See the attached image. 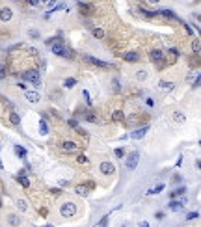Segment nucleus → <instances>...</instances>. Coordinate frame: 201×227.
Returning a JSON list of instances; mask_svg holds the SVG:
<instances>
[{
  "label": "nucleus",
  "instance_id": "obj_1",
  "mask_svg": "<svg viewBox=\"0 0 201 227\" xmlns=\"http://www.w3.org/2000/svg\"><path fill=\"white\" fill-rule=\"evenodd\" d=\"M52 52L56 54V56H61V58H67V60H73V50H69L63 45V39H58L54 45H52Z\"/></svg>",
  "mask_w": 201,
  "mask_h": 227
},
{
  "label": "nucleus",
  "instance_id": "obj_2",
  "mask_svg": "<svg viewBox=\"0 0 201 227\" xmlns=\"http://www.w3.org/2000/svg\"><path fill=\"white\" fill-rule=\"evenodd\" d=\"M22 78H24L26 82H30L32 86H35V87L41 86V75H39L37 69H30V71H26L24 75H22Z\"/></svg>",
  "mask_w": 201,
  "mask_h": 227
},
{
  "label": "nucleus",
  "instance_id": "obj_3",
  "mask_svg": "<svg viewBox=\"0 0 201 227\" xmlns=\"http://www.w3.org/2000/svg\"><path fill=\"white\" fill-rule=\"evenodd\" d=\"M60 214L63 218H73L76 214V207H75V203L73 201H65L61 203V207H60Z\"/></svg>",
  "mask_w": 201,
  "mask_h": 227
},
{
  "label": "nucleus",
  "instance_id": "obj_4",
  "mask_svg": "<svg viewBox=\"0 0 201 227\" xmlns=\"http://www.w3.org/2000/svg\"><path fill=\"white\" fill-rule=\"evenodd\" d=\"M138 162H140V153L138 151H132L128 154V158L125 160V166H127V169H136Z\"/></svg>",
  "mask_w": 201,
  "mask_h": 227
},
{
  "label": "nucleus",
  "instance_id": "obj_5",
  "mask_svg": "<svg viewBox=\"0 0 201 227\" xmlns=\"http://www.w3.org/2000/svg\"><path fill=\"white\" fill-rule=\"evenodd\" d=\"M84 60H86L87 63L95 65V67H102V69H110V67H112L108 61H102V60H99V58H93V56H89V54H84Z\"/></svg>",
  "mask_w": 201,
  "mask_h": 227
},
{
  "label": "nucleus",
  "instance_id": "obj_6",
  "mask_svg": "<svg viewBox=\"0 0 201 227\" xmlns=\"http://www.w3.org/2000/svg\"><path fill=\"white\" fill-rule=\"evenodd\" d=\"M147 130H149V125H143V127H140L136 130H132L130 132V138L132 140H140V138H143V136L147 134Z\"/></svg>",
  "mask_w": 201,
  "mask_h": 227
},
{
  "label": "nucleus",
  "instance_id": "obj_7",
  "mask_svg": "<svg viewBox=\"0 0 201 227\" xmlns=\"http://www.w3.org/2000/svg\"><path fill=\"white\" fill-rule=\"evenodd\" d=\"M99 171L104 173V175H112V173H116V166L112 164V162H101Z\"/></svg>",
  "mask_w": 201,
  "mask_h": 227
},
{
  "label": "nucleus",
  "instance_id": "obj_8",
  "mask_svg": "<svg viewBox=\"0 0 201 227\" xmlns=\"http://www.w3.org/2000/svg\"><path fill=\"white\" fill-rule=\"evenodd\" d=\"M76 6H78V11H80L82 15H91V13L95 11V8H93L91 4H86V2H78Z\"/></svg>",
  "mask_w": 201,
  "mask_h": 227
},
{
  "label": "nucleus",
  "instance_id": "obj_9",
  "mask_svg": "<svg viewBox=\"0 0 201 227\" xmlns=\"http://www.w3.org/2000/svg\"><path fill=\"white\" fill-rule=\"evenodd\" d=\"M149 58H151V61H154V63H160V61L164 60V52L158 50V49H154V50H151Z\"/></svg>",
  "mask_w": 201,
  "mask_h": 227
},
{
  "label": "nucleus",
  "instance_id": "obj_10",
  "mask_svg": "<svg viewBox=\"0 0 201 227\" xmlns=\"http://www.w3.org/2000/svg\"><path fill=\"white\" fill-rule=\"evenodd\" d=\"M184 203H186V199H181V201H175V199H173V201L169 203L168 207H169V210H173V212H179V210H183Z\"/></svg>",
  "mask_w": 201,
  "mask_h": 227
},
{
  "label": "nucleus",
  "instance_id": "obj_11",
  "mask_svg": "<svg viewBox=\"0 0 201 227\" xmlns=\"http://www.w3.org/2000/svg\"><path fill=\"white\" fill-rule=\"evenodd\" d=\"M61 149L65 153H75L76 151V143L71 142V140H65V142H61Z\"/></svg>",
  "mask_w": 201,
  "mask_h": 227
},
{
  "label": "nucleus",
  "instance_id": "obj_12",
  "mask_svg": "<svg viewBox=\"0 0 201 227\" xmlns=\"http://www.w3.org/2000/svg\"><path fill=\"white\" fill-rule=\"evenodd\" d=\"M11 17H13V11L9 8H2V9H0V20H2V22L11 20Z\"/></svg>",
  "mask_w": 201,
  "mask_h": 227
},
{
  "label": "nucleus",
  "instance_id": "obj_13",
  "mask_svg": "<svg viewBox=\"0 0 201 227\" xmlns=\"http://www.w3.org/2000/svg\"><path fill=\"white\" fill-rule=\"evenodd\" d=\"M156 13H158V15H162V17H168V19H175V20H179V17H177V15H175L171 9H168V8H164V9H158Z\"/></svg>",
  "mask_w": 201,
  "mask_h": 227
},
{
  "label": "nucleus",
  "instance_id": "obj_14",
  "mask_svg": "<svg viewBox=\"0 0 201 227\" xmlns=\"http://www.w3.org/2000/svg\"><path fill=\"white\" fill-rule=\"evenodd\" d=\"M158 87L162 89V91H171V89L175 87V84L173 82H168V80H160L158 82Z\"/></svg>",
  "mask_w": 201,
  "mask_h": 227
},
{
  "label": "nucleus",
  "instance_id": "obj_15",
  "mask_svg": "<svg viewBox=\"0 0 201 227\" xmlns=\"http://www.w3.org/2000/svg\"><path fill=\"white\" fill-rule=\"evenodd\" d=\"M24 95H26L28 102H32V104H35V102L39 101V93H37V91H24Z\"/></svg>",
  "mask_w": 201,
  "mask_h": 227
},
{
  "label": "nucleus",
  "instance_id": "obj_16",
  "mask_svg": "<svg viewBox=\"0 0 201 227\" xmlns=\"http://www.w3.org/2000/svg\"><path fill=\"white\" fill-rule=\"evenodd\" d=\"M8 223L13 225V227H19V225H20V218H19L17 214H9V216H8Z\"/></svg>",
  "mask_w": 201,
  "mask_h": 227
},
{
  "label": "nucleus",
  "instance_id": "obj_17",
  "mask_svg": "<svg viewBox=\"0 0 201 227\" xmlns=\"http://www.w3.org/2000/svg\"><path fill=\"white\" fill-rule=\"evenodd\" d=\"M123 58H125L127 61H138V60H140V56H138L136 52H125Z\"/></svg>",
  "mask_w": 201,
  "mask_h": 227
},
{
  "label": "nucleus",
  "instance_id": "obj_18",
  "mask_svg": "<svg viewBox=\"0 0 201 227\" xmlns=\"http://www.w3.org/2000/svg\"><path fill=\"white\" fill-rule=\"evenodd\" d=\"M17 180H19V184H20L22 188H28V186H30V180H28L24 175H19V177H17Z\"/></svg>",
  "mask_w": 201,
  "mask_h": 227
},
{
  "label": "nucleus",
  "instance_id": "obj_19",
  "mask_svg": "<svg viewBox=\"0 0 201 227\" xmlns=\"http://www.w3.org/2000/svg\"><path fill=\"white\" fill-rule=\"evenodd\" d=\"M13 149H15V153H17V156H19V158H26V149H24V147L15 145Z\"/></svg>",
  "mask_w": 201,
  "mask_h": 227
},
{
  "label": "nucleus",
  "instance_id": "obj_20",
  "mask_svg": "<svg viewBox=\"0 0 201 227\" xmlns=\"http://www.w3.org/2000/svg\"><path fill=\"white\" fill-rule=\"evenodd\" d=\"M192 50H194V54H201V43H199V39H194L192 41Z\"/></svg>",
  "mask_w": 201,
  "mask_h": 227
},
{
  "label": "nucleus",
  "instance_id": "obj_21",
  "mask_svg": "<svg viewBox=\"0 0 201 227\" xmlns=\"http://www.w3.org/2000/svg\"><path fill=\"white\" fill-rule=\"evenodd\" d=\"M173 119H175L177 123H184V119H186V116H184V114H183V112H175V114H173Z\"/></svg>",
  "mask_w": 201,
  "mask_h": 227
},
{
  "label": "nucleus",
  "instance_id": "obj_22",
  "mask_svg": "<svg viewBox=\"0 0 201 227\" xmlns=\"http://www.w3.org/2000/svg\"><path fill=\"white\" fill-rule=\"evenodd\" d=\"M9 121H11L13 125H19V123H20V116H19L17 112H11V114H9Z\"/></svg>",
  "mask_w": 201,
  "mask_h": 227
},
{
  "label": "nucleus",
  "instance_id": "obj_23",
  "mask_svg": "<svg viewBox=\"0 0 201 227\" xmlns=\"http://www.w3.org/2000/svg\"><path fill=\"white\" fill-rule=\"evenodd\" d=\"M112 119H114V121H123V119H125L123 112H121V110H116L114 114H112Z\"/></svg>",
  "mask_w": 201,
  "mask_h": 227
},
{
  "label": "nucleus",
  "instance_id": "obj_24",
  "mask_svg": "<svg viewBox=\"0 0 201 227\" xmlns=\"http://www.w3.org/2000/svg\"><path fill=\"white\" fill-rule=\"evenodd\" d=\"M17 209H19V210H22V212H24V210L28 209V203H26L24 199H17Z\"/></svg>",
  "mask_w": 201,
  "mask_h": 227
},
{
  "label": "nucleus",
  "instance_id": "obj_25",
  "mask_svg": "<svg viewBox=\"0 0 201 227\" xmlns=\"http://www.w3.org/2000/svg\"><path fill=\"white\" fill-rule=\"evenodd\" d=\"M138 9H140V13H142L143 17H149V19H153V17H156V15H158L156 11H147V9H143V8H138Z\"/></svg>",
  "mask_w": 201,
  "mask_h": 227
},
{
  "label": "nucleus",
  "instance_id": "obj_26",
  "mask_svg": "<svg viewBox=\"0 0 201 227\" xmlns=\"http://www.w3.org/2000/svg\"><path fill=\"white\" fill-rule=\"evenodd\" d=\"M164 188H166L164 184H156V186H154V188H151V190H149L147 194H149V195H153V194H160V192H162Z\"/></svg>",
  "mask_w": 201,
  "mask_h": 227
},
{
  "label": "nucleus",
  "instance_id": "obj_27",
  "mask_svg": "<svg viewBox=\"0 0 201 227\" xmlns=\"http://www.w3.org/2000/svg\"><path fill=\"white\" fill-rule=\"evenodd\" d=\"M63 86H65V87H69V89H71V87H75V86H76V78H65Z\"/></svg>",
  "mask_w": 201,
  "mask_h": 227
},
{
  "label": "nucleus",
  "instance_id": "obj_28",
  "mask_svg": "<svg viewBox=\"0 0 201 227\" xmlns=\"http://www.w3.org/2000/svg\"><path fill=\"white\" fill-rule=\"evenodd\" d=\"M39 132L45 136V134H49V127H47V123L45 121H39Z\"/></svg>",
  "mask_w": 201,
  "mask_h": 227
},
{
  "label": "nucleus",
  "instance_id": "obj_29",
  "mask_svg": "<svg viewBox=\"0 0 201 227\" xmlns=\"http://www.w3.org/2000/svg\"><path fill=\"white\" fill-rule=\"evenodd\" d=\"M76 194L78 195H87V188H86V184H80V186H76Z\"/></svg>",
  "mask_w": 201,
  "mask_h": 227
},
{
  "label": "nucleus",
  "instance_id": "obj_30",
  "mask_svg": "<svg viewBox=\"0 0 201 227\" xmlns=\"http://www.w3.org/2000/svg\"><path fill=\"white\" fill-rule=\"evenodd\" d=\"M84 117H86L87 121H91V123H97V121H99V119L93 116V112H86V114H84Z\"/></svg>",
  "mask_w": 201,
  "mask_h": 227
},
{
  "label": "nucleus",
  "instance_id": "obj_31",
  "mask_svg": "<svg viewBox=\"0 0 201 227\" xmlns=\"http://www.w3.org/2000/svg\"><path fill=\"white\" fill-rule=\"evenodd\" d=\"M8 76V71H6V65L4 63H0V80H4Z\"/></svg>",
  "mask_w": 201,
  "mask_h": 227
},
{
  "label": "nucleus",
  "instance_id": "obj_32",
  "mask_svg": "<svg viewBox=\"0 0 201 227\" xmlns=\"http://www.w3.org/2000/svg\"><path fill=\"white\" fill-rule=\"evenodd\" d=\"M93 35H95L97 39H102V37H104V30H101V28H93Z\"/></svg>",
  "mask_w": 201,
  "mask_h": 227
},
{
  "label": "nucleus",
  "instance_id": "obj_33",
  "mask_svg": "<svg viewBox=\"0 0 201 227\" xmlns=\"http://www.w3.org/2000/svg\"><path fill=\"white\" fill-rule=\"evenodd\" d=\"M184 192H186V188H184V186H181V188H177L175 192H171V197H177V195H183Z\"/></svg>",
  "mask_w": 201,
  "mask_h": 227
},
{
  "label": "nucleus",
  "instance_id": "obj_34",
  "mask_svg": "<svg viewBox=\"0 0 201 227\" xmlns=\"http://www.w3.org/2000/svg\"><path fill=\"white\" fill-rule=\"evenodd\" d=\"M136 78H138V80H145V78H147V73H145V71H138V73H136Z\"/></svg>",
  "mask_w": 201,
  "mask_h": 227
},
{
  "label": "nucleus",
  "instance_id": "obj_35",
  "mask_svg": "<svg viewBox=\"0 0 201 227\" xmlns=\"http://www.w3.org/2000/svg\"><path fill=\"white\" fill-rule=\"evenodd\" d=\"M76 160H78V164H86V162H87V156H86V154H78Z\"/></svg>",
  "mask_w": 201,
  "mask_h": 227
},
{
  "label": "nucleus",
  "instance_id": "obj_36",
  "mask_svg": "<svg viewBox=\"0 0 201 227\" xmlns=\"http://www.w3.org/2000/svg\"><path fill=\"white\" fill-rule=\"evenodd\" d=\"M82 95H84V99H86V104H87V106H91V99H89V93L86 91V89H84V93H82Z\"/></svg>",
  "mask_w": 201,
  "mask_h": 227
},
{
  "label": "nucleus",
  "instance_id": "obj_37",
  "mask_svg": "<svg viewBox=\"0 0 201 227\" xmlns=\"http://www.w3.org/2000/svg\"><path fill=\"white\" fill-rule=\"evenodd\" d=\"M116 156H117V158H123V156H125V151H123L121 147H119V149H116Z\"/></svg>",
  "mask_w": 201,
  "mask_h": 227
},
{
  "label": "nucleus",
  "instance_id": "obj_38",
  "mask_svg": "<svg viewBox=\"0 0 201 227\" xmlns=\"http://www.w3.org/2000/svg\"><path fill=\"white\" fill-rule=\"evenodd\" d=\"M106 225H108V216H104V218L99 221V227H106Z\"/></svg>",
  "mask_w": 201,
  "mask_h": 227
},
{
  "label": "nucleus",
  "instance_id": "obj_39",
  "mask_svg": "<svg viewBox=\"0 0 201 227\" xmlns=\"http://www.w3.org/2000/svg\"><path fill=\"white\" fill-rule=\"evenodd\" d=\"M26 50H28V52H30V56H37V54H39V52H37V50H35V49H34V47H28V49H26Z\"/></svg>",
  "mask_w": 201,
  "mask_h": 227
},
{
  "label": "nucleus",
  "instance_id": "obj_40",
  "mask_svg": "<svg viewBox=\"0 0 201 227\" xmlns=\"http://www.w3.org/2000/svg\"><path fill=\"white\" fill-rule=\"evenodd\" d=\"M69 127H73V128H78V121H76V119H69Z\"/></svg>",
  "mask_w": 201,
  "mask_h": 227
},
{
  "label": "nucleus",
  "instance_id": "obj_41",
  "mask_svg": "<svg viewBox=\"0 0 201 227\" xmlns=\"http://www.w3.org/2000/svg\"><path fill=\"white\" fill-rule=\"evenodd\" d=\"M197 216H199V214H197V212H190V214H188V216H186V220H195V218H197Z\"/></svg>",
  "mask_w": 201,
  "mask_h": 227
},
{
  "label": "nucleus",
  "instance_id": "obj_42",
  "mask_svg": "<svg viewBox=\"0 0 201 227\" xmlns=\"http://www.w3.org/2000/svg\"><path fill=\"white\" fill-rule=\"evenodd\" d=\"M112 84H114V91H119V89H121V86H119V82H117V80H114Z\"/></svg>",
  "mask_w": 201,
  "mask_h": 227
},
{
  "label": "nucleus",
  "instance_id": "obj_43",
  "mask_svg": "<svg viewBox=\"0 0 201 227\" xmlns=\"http://www.w3.org/2000/svg\"><path fill=\"white\" fill-rule=\"evenodd\" d=\"M199 86H201V75H199V76L195 78V82H194V87H199Z\"/></svg>",
  "mask_w": 201,
  "mask_h": 227
},
{
  "label": "nucleus",
  "instance_id": "obj_44",
  "mask_svg": "<svg viewBox=\"0 0 201 227\" xmlns=\"http://www.w3.org/2000/svg\"><path fill=\"white\" fill-rule=\"evenodd\" d=\"M154 218H156V220H162V218H164V212H156Z\"/></svg>",
  "mask_w": 201,
  "mask_h": 227
},
{
  "label": "nucleus",
  "instance_id": "obj_45",
  "mask_svg": "<svg viewBox=\"0 0 201 227\" xmlns=\"http://www.w3.org/2000/svg\"><path fill=\"white\" fill-rule=\"evenodd\" d=\"M169 54H173V56H179V50H177V49H169Z\"/></svg>",
  "mask_w": 201,
  "mask_h": 227
},
{
  "label": "nucleus",
  "instance_id": "obj_46",
  "mask_svg": "<svg viewBox=\"0 0 201 227\" xmlns=\"http://www.w3.org/2000/svg\"><path fill=\"white\" fill-rule=\"evenodd\" d=\"M30 35H32V37H39V34H37L35 30H30Z\"/></svg>",
  "mask_w": 201,
  "mask_h": 227
},
{
  "label": "nucleus",
  "instance_id": "obj_47",
  "mask_svg": "<svg viewBox=\"0 0 201 227\" xmlns=\"http://www.w3.org/2000/svg\"><path fill=\"white\" fill-rule=\"evenodd\" d=\"M52 194H56V195H60V194H61V190H60V188H52Z\"/></svg>",
  "mask_w": 201,
  "mask_h": 227
},
{
  "label": "nucleus",
  "instance_id": "obj_48",
  "mask_svg": "<svg viewBox=\"0 0 201 227\" xmlns=\"http://www.w3.org/2000/svg\"><path fill=\"white\" fill-rule=\"evenodd\" d=\"M19 87H20V89H24V91H28V89H26V84H22V82H19Z\"/></svg>",
  "mask_w": 201,
  "mask_h": 227
},
{
  "label": "nucleus",
  "instance_id": "obj_49",
  "mask_svg": "<svg viewBox=\"0 0 201 227\" xmlns=\"http://www.w3.org/2000/svg\"><path fill=\"white\" fill-rule=\"evenodd\" d=\"M140 227H151V225H149L147 221H140Z\"/></svg>",
  "mask_w": 201,
  "mask_h": 227
},
{
  "label": "nucleus",
  "instance_id": "obj_50",
  "mask_svg": "<svg viewBox=\"0 0 201 227\" xmlns=\"http://www.w3.org/2000/svg\"><path fill=\"white\" fill-rule=\"evenodd\" d=\"M147 2H149V4H158L160 0H147Z\"/></svg>",
  "mask_w": 201,
  "mask_h": 227
},
{
  "label": "nucleus",
  "instance_id": "obj_51",
  "mask_svg": "<svg viewBox=\"0 0 201 227\" xmlns=\"http://www.w3.org/2000/svg\"><path fill=\"white\" fill-rule=\"evenodd\" d=\"M26 2H30V4H35V0H26Z\"/></svg>",
  "mask_w": 201,
  "mask_h": 227
},
{
  "label": "nucleus",
  "instance_id": "obj_52",
  "mask_svg": "<svg viewBox=\"0 0 201 227\" xmlns=\"http://www.w3.org/2000/svg\"><path fill=\"white\" fill-rule=\"evenodd\" d=\"M197 168H199V169H201V160H199V162H197Z\"/></svg>",
  "mask_w": 201,
  "mask_h": 227
},
{
  "label": "nucleus",
  "instance_id": "obj_53",
  "mask_svg": "<svg viewBox=\"0 0 201 227\" xmlns=\"http://www.w3.org/2000/svg\"><path fill=\"white\" fill-rule=\"evenodd\" d=\"M195 28H197V30H199V34H201V28H199V26H197V24H195Z\"/></svg>",
  "mask_w": 201,
  "mask_h": 227
},
{
  "label": "nucleus",
  "instance_id": "obj_54",
  "mask_svg": "<svg viewBox=\"0 0 201 227\" xmlns=\"http://www.w3.org/2000/svg\"><path fill=\"white\" fill-rule=\"evenodd\" d=\"M2 168H4V164H2V162H0V169H2Z\"/></svg>",
  "mask_w": 201,
  "mask_h": 227
},
{
  "label": "nucleus",
  "instance_id": "obj_55",
  "mask_svg": "<svg viewBox=\"0 0 201 227\" xmlns=\"http://www.w3.org/2000/svg\"><path fill=\"white\" fill-rule=\"evenodd\" d=\"M0 207H2V199H0Z\"/></svg>",
  "mask_w": 201,
  "mask_h": 227
},
{
  "label": "nucleus",
  "instance_id": "obj_56",
  "mask_svg": "<svg viewBox=\"0 0 201 227\" xmlns=\"http://www.w3.org/2000/svg\"><path fill=\"white\" fill-rule=\"evenodd\" d=\"M47 227H50V225H47Z\"/></svg>",
  "mask_w": 201,
  "mask_h": 227
}]
</instances>
